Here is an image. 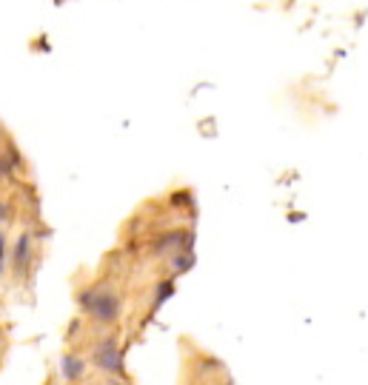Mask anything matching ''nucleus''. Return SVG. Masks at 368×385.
I'll use <instances>...</instances> for the list:
<instances>
[{
  "label": "nucleus",
  "mask_w": 368,
  "mask_h": 385,
  "mask_svg": "<svg viewBox=\"0 0 368 385\" xmlns=\"http://www.w3.org/2000/svg\"><path fill=\"white\" fill-rule=\"evenodd\" d=\"M4 266H6V237L0 234V274H4Z\"/></svg>",
  "instance_id": "obj_5"
},
{
  "label": "nucleus",
  "mask_w": 368,
  "mask_h": 385,
  "mask_svg": "<svg viewBox=\"0 0 368 385\" xmlns=\"http://www.w3.org/2000/svg\"><path fill=\"white\" fill-rule=\"evenodd\" d=\"M29 254H32V237H29V234H23V237L18 240V249H15V269H18V271H23V266H26Z\"/></svg>",
  "instance_id": "obj_4"
},
{
  "label": "nucleus",
  "mask_w": 368,
  "mask_h": 385,
  "mask_svg": "<svg viewBox=\"0 0 368 385\" xmlns=\"http://www.w3.org/2000/svg\"><path fill=\"white\" fill-rule=\"evenodd\" d=\"M4 217H6V206H4V203H0V220H4Z\"/></svg>",
  "instance_id": "obj_6"
},
{
  "label": "nucleus",
  "mask_w": 368,
  "mask_h": 385,
  "mask_svg": "<svg viewBox=\"0 0 368 385\" xmlns=\"http://www.w3.org/2000/svg\"><path fill=\"white\" fill-rule=\"evenodd\" d=\"M80 308L100 325H114L120 320V308H123V300L114 288L109 286H97V288H89L80 294Z\"/></svg>",
  "instance_id": "obj_1"
},
{
  "label": "nucleus",
  "mask_w": 368,
  "mask_h": 385,
  "mask_svg": "<svg viewBox=\"0 0 368 385\" xmlns=\"http://www.w3.org/2000/svg\"><path fill=\"white\" fill-rule=\"evenodd\" d=\"M86 368H89V359H86V357H77V354H63V357H60V374H63V379H69V382L83 379Z\"/></svg>",
  "instance_id": "obj_3"
},
{
  "label": "nucleus",
  "mask_w": 368,
  "mask_h": 385,
  "mask_svg": "<svg viewBox=\"0 0 368 385\" xmlns=\"http://www.w3.org/2000/svg\"><path fill=\"white\" fill-rule=\"evenodd\" d=\"M92 362L97 371H103L106 376H123L126 374V359H123V351L117 345V340H103L94 345L92 351Z\"/></svg>",
  "instance_id": "obj_2"
}]
</instances>
